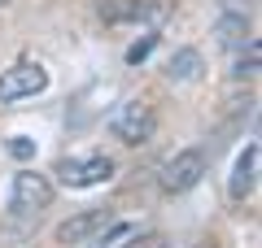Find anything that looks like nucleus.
<instances>
[{"label": "nucleus", "instance_id": "f257e3e1", "mask_svg": "<svg viewBox=\"0 0 262 248\" xmlns=\"http://www.w3.org/2000/svg\"><path fill=\"white\" fill-rule=\"evenodd\" d=\"M110 131L122 144H144V139H153V131H158V118H153V109L144 101H122L118 109L110 113Z\"/></svg>", "mask_w": 262, "mask_h": 248}, {"label": "nucleus", "instance_id": "f03ea898", "mask_svg": "<svg viewBox=\"0 0 262 248\" xmlns=\"http://www.w3.org/2000/svg\"><path fill=\"white\" fill-rule=\"evenodd\" d=\"M44 87H48V70L39 61H18V65H9V70H0V105L39 96Z\"/></svg>", "mask_w": 262, "mask_h": 248}, {"label": "nucleus", "instance_id": "7ed1b4c3", "mask_svg": "<svg viewBox=\"0 0 262 248\" xmlns=\"http://www.w3.org/2000/svg\"><path fill=\"white\" fill-rule=\"evenodd\" d=\"M201 175H206V157L196 153V148H184V153H175L158 170V183H162V192L179 196V192H188V187L201 183Z\"/></svg>", "mask_w": 262, "mask_h": 248}, {"label": "nucleus", "instance_id": "20e7f679", "mask_svg": "<svg viewBox=\"0 0 262 248\" xmlns=\"http://www.w3.org/2000/svg\"><path fill=\"white\" fill-rule=\"evenodd\" d=\"M48 201H53V183H48L44 175H35V170H22V175H13L9 213H18V218H31V213L48 209Z\"/></svg>", "mask_w": 262, "mask_h": 248}, {"label": "nucleus", "instance_id": "39448f33", "mask_svg": "<svg viewBox=\"0 0 262 248\" xmlns=\"http://www.w3.org/2000/svg\"><path fill=\"white\" fill-rule=\"evenodd\" d=\"M57 175H61L66 187H96L114 175V161L105 153H92V157H66L57 165Z\"/></svg>", "mask_w": 262, "mask_h": 248}, {"label": "nucleus", "instance_id": "423d86ee", "mask_svg": "<svg viewBox=\"0 0 262 248\" xmlns=\"http://www.w3.org/2000/svg\"><path fill=\"white\" fill-rule=\"evenodd\" d=\"M110 222H114L110 209H88V213H79V218L61 222V227H57V239H61V244H83V239H92L96 231L110 227Z\"/></svg>", "mask_w": 262, "mask_h": 248}, {"label": "nucleus", "instance_id": "0eeeda50", "mask_svg": "<svg viewBox=\"0 0 262 248\" xmlns=\"http://www.w3.org/2000/svg\"><path fill=\"white\" fill-rule=\"evenodd\" d=\"M253 179H258V144H249L241 157H236V170H232V196L236 201H245V196L253 192Z\"/></svg>", "mask_w": 262, "mask_h": 248}, {"label": "nucleus", "instance_id": "6e6552de", "mask_svg": "<svg viewBox=\"0 0 262 248\" xmlns=\"http://www.w3.org/2000/svg\"><path fill=\"white\" fill-rule=\"evenodd\" d=\"M166 79L170 83H196L201 79V53H196V48H179L166 61Z\"/></svg>", "mask_w": 262, "mask_h": 248}, {"label": "nucleus", "instance_id": "1a4fd4ad", "mask_svg": "<svg viewBox=\"0 0 262 248\" xmlns=\"http://www.w3.org/2000/svg\"><path fill=\"white\" fill-rule=\"evenodd\" d=\"M245 35H249V22H245V18H223V22H219V39H223L227 48L245 44Z\"/></svg>", "mask_w": 262, "mask_h": 248}, {"label": "nucleus", "instance_id": "9d476101", "mask_svg": "<svg viewBox=\"0 0 262 248\" xmlns=\"http://www.w3.org/2000/svg\"><path fill=\"white\" fill-rule=\"evenodd\" d=\"M232 74H236V79H253V74H258V44H253V39H249V53L236 61Z\"/></svg>", "mask_w": 262, "mask_h": 248}, {"label": "nucleus", "instance_id": "9b49d317", "mask_svg": "<svg viewBox=\"0 0 262 248\" xmlns=\"http://www.w3.org/2000/svg\"><path fill=\"white\" fill-rule=\"evenodd\" d=\"M153 48H158V35H144L140 44H131V48H127V65H140L144 57L153 53Z\"/></svg>", "mask_w": 262, "mask_h": 248}, {"label": "nucleus", "instance_id": "f8f14e48", "mask_svg": "<svg viewBox=\"0 0 262 248\" xmlns=\"http://www.w3.org/2000/svg\"><path fill=\"white\" fill-rule=\"evenodd\" d=\"M9 153L18 157V161H27V157L35 153V144H31V139H22V135H18V139H13V144H9Z\"/></svg>", "mask_w": 262, "mask_h": 248}, {"label": "nucleus", "instance_id": "ddd939ff", "mask_svg": "<svg viewBox=\"0 0 262 248\" xmlns=\"http://www.w3.org/2000/svg\"><path fill=\"white\" fill-rule=\"evenodd\" d=\"M127 248H166V239H162V235H136Z\"/></svg>", "mask_w": 262, "mask_h": 248}, {"label": "nucleus", "instance_id": "4468645a", "mask_svg": "<svg viewBox=\"0 0 262 248\" xmlns=\"http://www.w3.org/2000/svg\"><path fill=\"white\" fill-rule=\"evenodd\" d=\"M0 5H5V0H0Z\"/></svg>", "mask_w": 262, "mask_h": 248}]
</instances>
